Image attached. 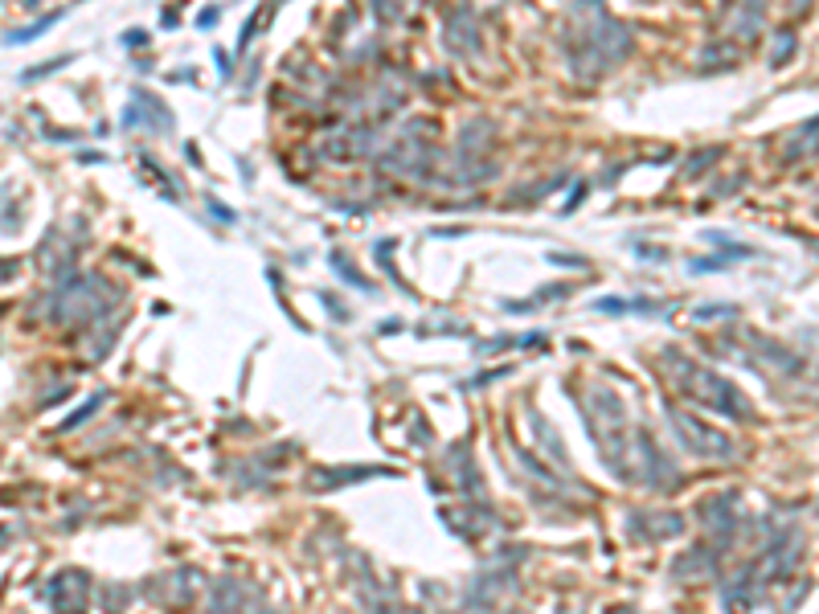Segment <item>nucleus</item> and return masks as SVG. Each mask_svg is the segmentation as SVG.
Segmentation results:
<instances>
[{
	"mask_svg": "<svg viewBox=\"0 0 819 614\" xmlns=\"http://www.w3.org/2000/svg\"><path fill=\"white\" fill-rule=\"evenodd\" d=\"M54 21H58V12H50L45 21H37V25H29V29H21V33H12L8 41H12V45H17V41H29V37H37V33H45V29H50Z\"/></svg>",
	"mask_w": 819,
	"mask_h": 614,
	"instance_id": "nucleus-1",
	"label": "nucleus"
}]
</instances>
